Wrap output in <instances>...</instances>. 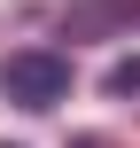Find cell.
<instances>
[{"label": "cell", "mask_w": 140, "mask_h": 148, "mask_svg": "<svg viewBox=\"0 0 140 148\" xmlns=\"http://www.w3.org/2000/svg\"><path fill=\"white\" fill-rule=\"evenodd\" d=\"M0 94H8L16 109H55V101H70V55H55V47H16V55L0 62Z\"/></svg>", "instance_id": "cell-1"}, {"label": "cell", "mask_w": 140, "mask_h": 148, "mask_svg": "<svg viewBox=\"0 0 140 148\" xmlns=\"http://www.w3.org/2000/svg\"><path fill=\"white\" fill-rule=\"evenodd\" d=\"M62 39H132L140 31V0H70L55 16Z\"/></svg>", "instance_id": "cell-2"}, {"label": "cell", "mask_w": 140, "mask_h": 148, "mask_svg": "<svg viewBox=\"0 0 140 148\" xmlns=\"http://www.w3.org/2000/svg\"><path fill=\"white\" fill-rule=\"evenodd\" d=\"M101 86H109V94H117V101H132V94H140V55H117V62H109V78H101Z\"/></svg>", "instance_id": "cell-3"}, {"label": "cell", "mask_w": 140, "mask_h": 148, "mask_svg": "<svg viewBox=\"0 0 140 148\" xmlns=\"http://www.w3.org/2000/svg\"><path fill=\"white\" fill-rule=\"evenodd\" d=\"M70 148H117V140H101V133H78V140H70Z\"/></svg>", "instance_id": "cell-4"}]
</instances>
